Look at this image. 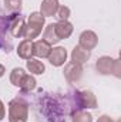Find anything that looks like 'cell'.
<instances>
[{
	"label": "cell",
	"mask_w": 121,
	"mask_h": 122,
	"mask_svg": "<svg viewBox=\"0 0 121 122\" xmlns=\"http://www.w3.org/2000/svg\"><path fill=\"white\" fill-rule=\"evenodd\" d=\"M34 112L38 122H66L68 114L67 99L59 94L40 91L34 102Z\"/></svg>",
	"instance_id": "6da1fadb"
},
{
	"label": "cell",
	"mask_w": 121,
	"mask_h": 122,
	"mask_svg": "<svg viewBox=\"0 0 121 122\" xmlns=\"http://www.w3.org/2000/svg\"><path fill=\"white\" fill-rule=\"evenodd\" d=\"M29 102L20 97L14 98L9 104V122H27Z\"/></svg>",
	"instance_id": "7a4b0ae2"
},
{
	"label": "cell",
	"mask_w": 121,
	"mask_h": 122,
	"mask_svg": "<svg viewBox=\"0 0 121 122\" xmlns=\"http://www.w3.org/2000/svg\"><path fill=\"white\" fill-rule=\"evenodd\" d=\"M44 27V16L40 11H33L29 16L27 24H26V31H24V40H33L36 38Z\"/></svg>",
	"instance_id": "3957f363"
},
{
	"label": "cell",
	"mask_w": 121,
	"mask_h": 122,
	"mask_svg": "<svg viewBox=\"0 0 121 122\" xmlns=\"http://www.w3.org/2000/svg\"><path fill=\"white\" fill-rule=\"evenodd\" d=\"M95 68L100 74L103 75H110L113 74L114 77L120 78L121 77V62L120 60H114L111 57H101L97 60V64H95Z\"/></svg>",
	"instance_id": "277c9868"
},
{
	"label": "cell",
	"mask_w": 121,
	"mask_h": 122,
	"mask_svg": "<svg viewBox=\"0 0 121 122\" xmlns=\"http://www.w3.org/2000/svg\"><path fill=\"white\" fill-rule=\"evenodd\" d=\"M0 50L7 54L13 50V38L9 30V16H0Z\"/></svg>",
	"instance_id": "5b68a950"
},
{
	"label": "cell",
	"mask_w": 121,
	"mask_h": 122,
	"mask_svg": "<svg viewBox=\"0 0 121 122\" xmlns=\"http://www.w3.org/2000/svg\"><path fill=\"white\" fill-rule=\"evenodd\" d=\"M9 30L11 37L14 38H20L24 36L26 31V20L24 16H22L20 13H13L9 16Z\"/></svg>",
	"instance_id": "8992f818"
},
{
	"label": "cell",
	"mask_w": 121,
	"mask_h": 122,
	"mask_svg": "<svg viewBox=\"0 0 121 122\" xmlns=\"http://www.w3.org/2000/svg\"><path fill=\"white\" fill-rule=\"evenodd\" d=\"M84 68L81 64H76V62H68L64 67V77L70 84H77L81 77H83Z\"/></svg>",
	"instance_id": "52a82bcc"
},
{
	"label": "cell",
	"mask_w": 121,
	"mask_h": 122,
	"mask_svg": "<svg viewBox=\"0 0 121 122\" xmlns=\"http://www.w3.org/2000/svg\"><path fill=\"white\" fill-rule=\"evenodd\" d=\"M97 44H98V37H97V34L94 31H91V30L83 31L80 34V37H78V46L81 48L87 50V51L93 50Z\"/></svg>",
	"instance_id": "ba28073f"
},
{
	"label": "cell",
	"mask_w": 121,
	"mask_h": 122,
	"mask_svg": "<svg viewBox=\"0 0 121 122\" xmlns=\"http://www.w3.org/2000/svg\"><path fill=\"white\" fill-rule=\"evenodd\" d=\"M50 64L54 65V67H61L66 60H67V50L64 47H56V48H51L50 51V56L47 57Z\"/></svg>",
	"instance_id": "9c48e42d"
},
{
	"label": "cell",
	"mask_w": 121,
	"mask_h": 122,
	"mask_svg": "<svg viewBox=\"0 0 121 122\" xmlns=\"http://www.w3.org/2000/svg\"><path fill=\"white\" fill-rule=\"evenodd\" d=\"M54 29H56V34L59 37V40H66L68 38L71 34H73V24L68 21V20H61V21H57L54 23Z\"/></svg>",
	"instance_id": "30bf717a"
},
{
	"label": "cell",
	"mask_w": 121,
	"mask_h": 122,
	"mask_svg": "<svg viewBox=\"0 0 121 122\" xmlns=\"http://www.w3.org/2000/svg\"><path fill=\"white\" fill-rule=\"evenodd\" d=\"M50 51H51V46L43 38L33 43V56L38 58H47L50 56Z\"/></svg>",
	"instance_id": "8fae6325"
},
{
	"label": "cell",
	"mask_w": 121,
	"mask_h": 122,
	"mask_svg": "<svg viewBox=\"0 0 121 122\" xmlns=\"http://www.w3.org/2000/svg\"><path fill=\"white\" fill-rule=\"evenodd\" d=\"M59 0H43L40 4V13L44 17H53L56 16L59 10Z\"/></svg>",
	"instance_id": "7c38bea8"
},
{
	"label": "cell",
	"mask_w": 121,
	"mask_h": 122,
	"mask_svg": "<svg viewBox=\"0 0 121 122\" xmlns=\"http://www.w3.org/2000/svg\"><path fill=\"white\" fill-rule=\"evenodd\" d=\"M17 56L23 60L33 58V41L31 40H23L17 47Z\"/></svg>",
	"instance_id": "4fadbf2b"
},
{
	"label": "cell",
	"mask_w": 121,
	"mask_h": 122,
	"mask_svg": "<svg viewBox=\"0 0 121 122\" xmlns=\"http://www.w3.org/2000/svg\"><path fill=\"white\" fill-rule=\"evenodd\" d=\"M90 56H91L90 51H87V50L81 48L80 46H77L71 51V62H76V64H81L83 65L86 61H88Z\"/></svg>",
	"instance_id": "5bb4252c"
},
{
	"label": "cell",
	"mask_w": 121,
	"mask_h": 122,
	"mask_svg": "<svg viewBox=\"0 0 121 122\" xmlns=\"http://www.w3.org/2000/svg\"><path fill=\"white\" fill-rule=\"evenodd\" d=\"M26 65H27V70L30 71V74H33V75H41L46 71V65L40 60H36V58L27 60Z\"/></svg>",
	"instance_id": "9a60e30c"
},
{
	"label": "cell",
	"mask_w": 121,
	"mask_h": 122,
	"mask_svg": "<svg viewBox=\"0 0 121 122\" xmlns=\"http://www.w3.org/2000/svg\"><path fill=\"white\" fill-rule=\"evenodd\" d=\"M43 40H44V41H47L50 46H53V44H56V43H59V41H60V40H59V37H57V34H56L54 23L49 24V26L44 29V33H43Z\"/></svg>",
	"instance_id": "2e32d148"
},
{
	"label": "cell",
	"mask_w": 121,
	"mask_h": 122,
	"mask_svg": "<svg viewBox=\"0 0 121 122\" xmlns=\"http://www.w3.org/2000/svg\"><path fill=\"white\" fill-rule=\"evenodd\" d=\"M26 74H27V72H26L23 68H13L11 72H10V82H11L14 87L20 88L22 81H23V78L26 77Z\"/></svg>",
	"instance_id": "e0dca14e"
},
{
	"label": "cell",
	"mask_w": 121,
	"mask_h": 122,
	"mask_svg": "<svg viewBox=\"0 0 121 122\" xmlns=\"http://www.w3.org/2000/svg\"><path fill=\"white\" fill-rule=\"evenodd\" d=\"M36 85H37L36 78H34L31 74H26V77H24V78H23V81H22L20 90H22L23 94H26V92H31L34 88H36Z\"/></svg>",
	"instance_id": "ac0fdd59"
},
{
	"label": "cell",
	"mask_w": 121,
	"mask_h": 122,
	"mask_svg": "<svg viewBox=\"0 0 121 122\" xmlns=\"http://www.w3.org/2000/svg\"><path fill=\"white\" fill-rule=\"evenodd\" d=\"M70 117H71V122H93V115L84 109L76 111Z\"/></svg>",
	"instance_id": "d6986e66"
},
{
	"label": "cell",
	"mask_w": 121,
	"mask_h": 122,
	"mask_svg": "<svg viewBox=\"0 0 121 122\" xmlns=\"http://www.w3.org/2000/svg\"><path fill=\"white\" fill-rule=\"evenodd\" d=\"M22 4H23L22 0H4V7H6L9 11H11V13L20 11Z\"/></svg>",
	"instance_id": "ffe728a7"
},
{
	"label": "cell",
	"mask_w": 121,
	"mask_h": 122,
	"mask_svg": "<svg viewBox=\"0 0 121 122\" xmlns=\"http://www.w3.org/2000/svg\"><path fill=\"white\" fill-rule=\"evenodd\" d=\"M70 7H67V6H59V10H57V13H56V17L59 19V21L61 20H67L68 17H70Z\"/></svg>",
	"instance_id": "44dd1931"
},
{
	"label": "cell",
	"mask_w": 121,
	"mask_h": 122,
	"mask_svg": "<svg viewBox=\"0 0 121 122\" xmlns=\"http://www.w3.org/2000/svg\"><path fill=\"white\" fill-rule=\"evenodd\" d=\"M97 122H114V119H113L111 117H108V115H101V117L97 119Z\"/></svg>",
	"instance_id": "7402d4cb"
},
{
	"label": "cell",
	"mask_w": 121,
	"mask_h": 122,
	"mask_svg": "<svg viewBox=\"0 0 121 122\" xmlns=\"http://www.w3.org/2000/svg\"><path fill=\"white\" fill-rule=\"evenodd\" d=\"M4 115H6V108H4V104H3V101H0V121H3Z\"/></svg>",
	"instance_id": "603a6c76"
},
{
	"label": "cell",
	"mask_w": 121,
	"mask_h": 122,
	"mask_svg": "<svg viewBox=\"0 0 121 122\" xmlns=\"http://www.w3.org/2000/svg\"><path fill=\"white\" fill-rule=\"evenodd\" d=\"M4 72H6V68H4V65H1V64H0V78L4 75Z\"/></svg>",
	"instance_id": "cb8c5ba5"
}]
</instances>
